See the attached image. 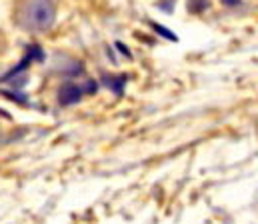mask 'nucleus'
Returning a JSON list of instances; mask_svg holds the SVG:
<instances>
[{"label": "nucleus", "instance_id": "1", "mask_svg": "<svg viewBox=\"0 0 258 224\" xmlns=\"http://www.w3.org/2000/svg\"><path fill=\"white\" fill-rule=\"evenodd\" d=\"M56 20L54 0H28L18 10V24L30 32H44Z\"/></svg>", "mask_w": 258, "mask_h": 224}, {"label": "nucleus", "instance_id": "2", "mask_svg": "<svg viewBox=\"0 0 258 224\" xmlns=\"http://www.w3.org/2000/svg\"><path fill=\"white\" fill-rule=\"evenodd\" d=\"M92 90H96V84H92V82H88L86 86H84V84L68 82V84H64V86L60 88V94H58L60 104H74V102H78L86 92H92Z\"/></svg>", "mask_w": 258, "mask_h": 224}, {"label": "nucleus", "instance_id": "3", "mask_svg": "<svg viewBox=\"0 0 258 224\" xmlns=\"http://www.w3.org/2000/svg\"><path fill=\"white\" fill-rule=\"evenodd\" d=\"M226 4H230V6H234V4H238V0H224Z\"/></svg>", "mask_w": 258, "mask_h": 224}]
</instances>
